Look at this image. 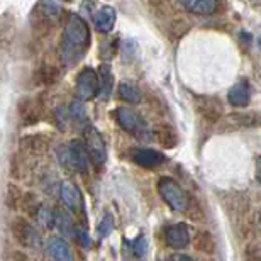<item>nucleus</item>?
<instances>
[{
  "label": "nucleus",
  "mask_w": 261,
  "mask_h": 261,
  "mask_svg": "<svg viewBox=\"0 0 261 261\" xmlns=\"http://www.w3.org/2000/svg\"><path fill=\"white\" fill-rule=\"evenodd\" d=\"M90 44V31L80 15L70 14L66 19L63 44H61V60L65 65H75L82 58L83 51Z\"/></svg>",
  "instance_id": "obj_1"
},
{
  "label": "nucleus",
  "mask_w": 261,
  "mask_h": 261,
  "mask_svg": "<svg viewBox=\"0 0 261 261\" xmlns=\"http://www.w3.org/2000/svg\"><path fill=\"white\" fill-rule=\"evenodd\" d=\"M56 156L63 163L66 168H73L80 173H87L88 171V154L85 149V144L78 139H73L68 146H60L56 149Z\"/></svg>",
  "instance_id": "obj_2"
},
{
  "label": "nucleus",
  "mask_w": 261,
  "mask_h": 261,
  "mask_svg": "<svg viewBox=\"0 0 261 261\" xmlns=\"http://www.w3.org/2000/svg\"><path fill=\"white\" fill-rule=\"evenodd\" d=\"M158 192H160L161 198H163L173 211H178V212L187 211L190 198L187 195V192L180 187V184H176L173 178H168V176L160 178Z\"/></svg>",
  "instance_id": "obj_3"
},
{
  "label": "nucleus",
  "mask_w": 261,
  "mask_h": 261,
  "mask_svg": "<svg viewBox=\"0 0 261 261\" xmlns=\"http://www.w3.org/2000/svg\"><path fill=\"white\" fill-rule=\"evenodd\" d=\"M83 144H85L88 160H92L95 163L97 168H102L103 163L107 160V151H106V143H103L102 134L98 133L95 127L87 126L83 129Z\"/></svg>",
  "instance_id": "obj_4"
},
{
  "label": "nucleus",
  "mask_w": 261,
  "mask_h": 261,
  "mask_svg": "<svg viewBox=\"0 0 261 261\" xmlns=\"http://www.w3.org/2000/svg\"><path fill=\"white\" fill-rule=\"evenodd\" d=\"M98 93V78L92 68H85L76 78V97L80 102H88Z\"/></svg>",
  "instance_id": "obj_5"
},
{
  "label": "nucleus",
  "mask_w": 261,
  "mask_h": 261,
  "mask_svg": "<svg viewBox=\"0 0 261 261\" xmlns=\"http://www.w3.org/2000/svg\"><path fill=\"white\" fill-rule=\"evenodd\" d=\"M129 158L133 163L148 170H156L166 163V156L163 153L149 148H133L129 151Z\"/></svg>",
  "instance_id": "obj_6"
},
{
  "label": "nucleus",
  "mask_w": 261,
  "mask_h": 261,
  "mask_svg": "<svg viewBox=\"0 0 261 261\" xmlns=\"http://www.w3.org/2000/svg\"><path fill=\"white\" fill-rule=\"evenodd\" d=\"M12 231L15 239L22 244V246H29L33 249H39L41 248V236L36 229L31 226L28 221L24 219H15L12 222Z\"/></svg>",
  "instance_id": "obj_7"
},
{
  "label": "nucleus",
  "mask_w": 261,
  "mask_h": 261,
  "mask_svg": "<svg viewBox=\"0 0 261 261\" xmlns=\"http://www.w3.org/2000/svg\"><path fill=\"white\" fill-rule=\"evenodd\" d=\"M114 116H116L119 126H121L124 130H127V133L138 134V138H139V134L144 133V129H146L144 121L133 111V109L119 107Z\"/></svg>",
  "instance_id": "obj_8"
},
{
  "label": "nucleus",
  "mask_w": 261,
  "mask_h": 261,
  "mask_svg": "<svg viewBox=\"0 0 261 261\" xmlns=\"http://www.w3.org/2000/svg\"><path fill=\"white\" fill-rule=\"evenodd\" d=\"M165 239L166 244L176 249H184L190 244V232L189 227L184 222L180 224H171L165 229Z\"/></svg>",
  "instance_id": "obj_9"
},
{
  "label": "nucleus",
  "mask_w": 261,
  "mask_h": 261,
  "mask_svg": "<svg viewBox=\"0 0 261 261\" xmlns=\"http://www.w3.org/2000/svg\"><path fill=\"white\" fill-rule=\"evenodd\" d=\"M60 197L71 212H82V208H83L82 194L73 181H63V184L60 185Z\"/></svg>",
  "instance_id": "obj_10"
},
{
  "label": "nucleus",
  "mask_w": 261,
  "mask_h": 261,
  "mask_svg": "<svg viewBox=\"0 0 261 261\" xmlns=\"http://www.w3.org/2000/svg\"><path fill=\"white\" fill-rule=\"evenodd\" d=\"M48 253L55 261H73V253L63 238L53 236L48 239Z\"/></svg>",
  "instance_id": "obj_11"
},
{
  "label": "nucleus",
  "mask_w": 261,
  "mask_h": 261,
  "mask_svg": "<svg viewBox=\"0 0 261 261\" xmlns=\"http://www.w3.org/2000/svg\"><path fill=\"white\" fill-rule=\"evenodd\" d=\"M229 102L234 107H246L251 100V87L246 80H241L229 90Z\"/></svg>",
  "instance_id": "obj_12"
},
{
  "label": "nucleus",
  "mask_w": 261,
  "mask_h": 261,
  "mask_svg": "<svg viewBox=\"0 0 261 261\" xmlns=\"http://www.w3.org/2000/svg\"><path fill=\"white\" fill-rule=\"evenodd\" d=\"M116 24V9L111 5H103L95 12V28L100 33H109Z\"/></svg>",
  "instance_id": "obj_13"
},
{
  "label": "nucleus",
  "mask_w": 261,
  "mask_h": 261,
  "mask_svg": "<svg viewBox=\"0 0 261 261\" xmlns=\"http://www.w3.org/2000/svg\"><path fill=\"white\" fill-rule=\"evenodd\" d=\"M221 109L222 106L216 98H202V100L198 102V112H200V116L211 124L219 122V119H221Z\"/></svg>",
  "instance_id": "obj_14"
},
{
  "label": "nucleus",
  "mask_w": 261,
  "mask_h": 261,
  "mask_svg": "<svg viewBox=\"0 0 261 261\" xmlns=\"http://www.w3.org/2000/svg\"><path fill=\"white\" fill-rule=\"evenodd\" d=\"M181 5H184L189 12L197 14V15L214 14L219 7V4L214 2V0H187V2H181Z\"/></svg>",
  "instance_id": "obj_15"
},
{
  "label": "nucleus",
  "mask_w": 261,
  "mask_h": 261,
  "mask_svg": "<svg viewBox=\"0 0 261 261\" xmlns=\"http://www.w3.org/2000/svg\"><path fill=\"white\" fill-rule=\"evenodd\" d=\"M98 90L102 92V98L107 100L112 93V87H114V75H112V70L109 65H102L98 66Z\"/></svg>",
  "instance_id": "obj_16"
},
{
  "label": "nucleus",
  "mask_w": 261,
  "mask_h": 261,
  "mask_svg": "<svg viewBox=\"0 0 261 261\" xmlns=\"http://www.w3.org/2000/svg\"><path fill=\"white\" fill-rule=\"evenodd\" d=\"M194 248L197 249V251L211 256V254L216 251V243H214L211 232L208 231H197L195 236H194Z\"/></svg>",
  "instance_id": "obj_17"
},
{
  "label": "nucleus",
  "mask_w": 261,
  "mask_h": 261,
  "mask_svg": "<svg viewBox=\"0 0 261 261\" xmlns=\"http://www.w3.org/2000/svg\"><path fill=\"white\" fill-rule=\"evenodd\" d=\"M55 224L56 227H58V231H61L65 234V236H75V222H73L71 216L68 214L66 211H56L55 212Z\"/></svg>",
  "instance_id": "obj_18"
},
{
  "label": "nucleus",
  "mask_w": 261,
  "mask_h": 261,
  "mask_svg": "<svg viewBox=\"0 0 261 261\" xmlns=\"http://www.w3.org/2000/svg\"><path fill=\"white\" fill-rule=\"evenodd\" d=\"M156 136H158L160 144L163 146L165 149H171L178 144V136H176L175 130L168 126H161L156 129Z\"/></svg>",
  "instance_id": "obj_19"
},
{
  "label": "nucleus",
  "mask_w": 261,
  "mask_h": 261,
  "mask_svg": "<svg viewBox=\"0 0 261 261\" xmlns=\"http://www.w3.org/2000/svg\"><path fill=\"white\" fill-rule=\"evenodd\" d=\"M119 95H121V98H124V100L129 102V103L141 102L139 88L136 87L134 83H130V82H122L121 85H119Z\"/></svg>",
  "instance_id": "obj_20"
},
{
  "label": "nucleus",
  "mask_w": 261,
  "mask_h": 261,
  "mask_svg": "<svg viewBox=\"0 0 261 261\" xmlns=\"http://www.w3.org/2000/svg\"><path fill=\"white\" fill-rule=\"evenodd\" d=\"M229 121H232V124L236 122L238 126H243V127H254V126H258L259 119H258V114H234V116L229 117Z\"/></svg>",
  "instance_id": "obj_21"
},
{
  "label": "nucleus",
  "mask_w": 261,
  "mask_h": 261,
  "mask_svg": "<svg viewBox=\"0 0 261 261\" xmlns=\"http://www.w3.org/2000/svg\"><path fill=\"white\" fill-rule=\"evenodd\" d=\"M36 217H38L39 224L44 229H51V227H53V224H55V212L51 211L49 207L39 205L38 212H36Z\"/></svg>",
  "instance_id": "obj_22"
},
{
  "label": "nucleus",
  "mask_w": 261,
  "mask_h": 261,
  "mask_svg": "<svg viewBox=\"0 0 261 261\" xmlns=\"http://www.w3.org/2000/svg\"><path fill=\"white\" fill-rule=\"evenodd\" d=\"M68 116H70L75 122H80L83 124L87 121V112H85V107H83V103L80 100H75L70 103V107H68Z\"/></svg>",
  "instance_id": "obj_23"
},
{
  "label": "nucleus",
  "mask_w": 261,
  "mask_h": 261,
  "mask_svg": "<svg viewBox=\"0 0 261 261\" xmlns=\"http://www.w3.org/2000/svg\"><path fill=\"white\" fill-rule=\"evenodd\" d=\"M25 144H28L29 151H33V153H38V154L44 153L46 148H48V143H46V141L41 138L39 134H36V136H33V138H29L28 141H25Z\"/></svg>",
  "instance_id": "obj_24"
},
{
  "label": "nucleus",
  "mask_w": 261,
  "mask_h": 261,
  "mask_svg": "<svg viewBox=\"0 0 261 261\" xmlns=\"http://www.w3.org/2000/svg\"><path fill=\"white\" fill-rule=\"evenodd\" d=\"M112 229H114V216L111 212H106V216H103L100 226H98V238H100V239L107 238L109 234L112 232Z\"/></svg>",
  "instance_id": "obj_25"
},
{
  "label": "nucleus",
  "mask_w": 261,
  "mask_h": 261,
  "mask_svg": "<svg viewBox=\"0 0 261 261\" xmlns=\"http://www.w3.org/2000/svg\"><path fill=\"white\" fill-rule=\"evenodd\" d=\"M39 73H41V82L43 83H53L56 78L60 76V71L56 70V66H51V65H43Z\"/></svg>",
  "instance_id": "obj_26"
},
{
  "label": "nucleus",
  "mask_w": 261,
  "mask_h": 261,
  "mask_svg": "<svg viewBox=\"0 0 261 261\" xmlns=\"http://www.w3.org/2000/svg\"><path fill=\"white\" fill-rule=\"evenodd\" d=\"M133 251L136 258H144L146 253H148V239L144 236L136 238V241L133 244Z\"/></svg>",
  "instance_id": "obj_27"
},
{
  "label": "nucleus",
  "mask_w": 261,
  "mask_h": 261,
  "mask_svg": "<svg viewBox=\"0 0 261 261\" xmlns=\"http://www.w3.org/2000/svg\"><path fill=\"white\" fill-rule=\"evenodd\" d=\"M75 238L78 239V243H80L83 248H90V236H88L87 229L83 227V226H78V227H76Z\"/></svg>",
  "instance_id": "obj_28"
},
{
  "label": "nucleus",
  "mask_w": 261,
  "mask_h": 261,
  "mask_svg": "<svg viewBox=\"0 0 261 261\" xmlns=\"http://www.w3.org/2000/svg\"><path fill=\"white\" fill-rule=\"evenodd\" d=\"M244 256H246V261H259V246L256 243L248 244L246 251H244Z\"/></svg>",
  "instance_id": "obj_29"
},
{
  "label": "nucleus",
  "mask_w": 261,
  "mask_h": 261,
  "mask_svg": "<svg viewBox=\"0 0 261 261\" xmlns=\"http://www.w3.org/2000/svg\"><path fill=\"white\" fill-rule=\"evenodd\" d=\"M19 189H15L14 185H9V190H7V203L9 207H17V203L20 202L19 198Z\"/></svg>",
  "instance_id": "obj_30"
},
{
  "label": "nucleus",
  "mask_w": 261,
  "mask_h": 261,
  "mask_svg": "<svg viewBox=\"0 0 261 261\" xmlns=\"http://www.w3.org/2000/svg\"><path fill=\"white\" fill-rule=\"evenodd\" d=\"M56 124H60V127L61 129H65L66 127V121H68V117H66V111H65V107H56Z\"/></svg>",
  "instance_id": "obj_31"
},
{
  "label": "nucleus",
  "mask_w": 261,
  "mask_h": 261,
  "mask_svg": "<svg viewBox=\"0 0 261 261\" xmlns=\"http://www.w3.org/2000/svg\"><path fill=\"white\" fill-rule=\"evenodd\" d=\"M41 7H43L44 14L46 15H56L60 12V5L58 4H51V2H44L41 4Z\"/></svg>",
  "instance_id": "obj_32"
},
{
  "label": "nucleus",
  "mask_w": 261,
  "mask_h": 261,
  "mask_svg": "<svg viewBox=\"0 0 261 261\" xmlns=\"http://www.w3.org/2000/svg\"><path fill=\"white\" fill-rule=\"evenodd\" d=\"M166 261H192V259L189 256H185V254H171Z\"/></svg>",
  "instance_id": "obj_33"
},
{
  "label": "nucleus",
  "mask_w": 261,
  "mask_h": 261,
  "mask_svg": "<svg viewBox=\"0 0 261 261\" xmlns=\"http://www.w3.org/2000/svg\"><path fill=\"white\" fill-rule=\"evenodd\" d=\"M14 261H29L28 254L22 253V251H15L14 253Z\"/></svg>",
  "instance_id": "obj_34"
},
{
  "label": "nucleus",
  "mask_w": 261,
  "mask_h": 261,
  "mask_svg": "<svg viewBox=\"0 0 261 261\" xmlns=\"http://www.w3.org/2000/svg\"><path fill=\"white\" fill-rule=\"evenodd\" d=\"M207 261H208V259H207Z\"/></svg>",
  "instance_id": "obj_35"
}]
</instances>
